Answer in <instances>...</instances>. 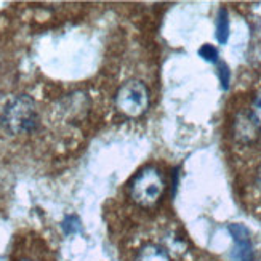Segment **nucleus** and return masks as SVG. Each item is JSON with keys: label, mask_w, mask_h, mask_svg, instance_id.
Returning a JSON list of instances; mask_svg holds the SVG:
<instances>
[{"label": "nucleus", "mask_w": 261, "mask_h": 261, "mask_svg": "<svg viewBox=\"0 0 261 261\" xmlns=\"http://www.w3.org/2000/svg\"><path fill=\"white\" fill-rule=\"evenodd\" d=\"M2 125L11 135H26L36 132L40 125V116L36 101L29 95L13 96L2 111Z\"/></svg>", "instance_id": "nucleus-1"}, {"label": "nucleus", "mask_w": 261, "mask_h": 261, "mask_svg": "<svg viewBox=\"0 0 261 261\" xmlns=\"http://www.w3.org/2000/svg\"><path fill=\"white\" fill-rule=\"evenodd\" d=\"M167 183L162 170L155 165H146L128 183V196L133 203L143 208H151L161 202Z\"/></svg>", "instance_id": "nucleus-2"}, {"label": "nucleus", "mask_w": 261, "mask_h": 261, "mask_svg": "<svg viewBox=\"0 0 261 261\" xmlns=\"http://www.w3.org/2000/svg\"><path fill=\"white\" fill-rule=\"evenodd\" d=\"M149 88L143 81L132 79L122 84L116 93V108L122 116L136 119L143 116L149 108Z\"/></svg>", "instance_id": "nucleus-3"}, {"label": "nucleus", "mask_w": 261, "mask_h": 261, "mask_svg": "<svg viewBox=\"0 0 261 261\" xmlns=\"http://www.w3.org/2000/svg\"><path fill=\"white\" fill-rule=\"evenodd\" d=\"M229 234L234 241L232 259L234 261H253V244L252 234L244 224H229Z\"/></svg>", "instance_id": "nucleus-4"}, {"label": "nucleus", "mask_w": 261, "mask_h": 261, "mask_svg": "<svg viewBox=\"0 0 261 261\" xmlns=\"http://www.w3.org/2000/svg\"><path fill=\"white\" fill-rule=\"evenodd\" d=\"M259 132H261V128L250 111L241 112V114L236 116L234 123H232V133H234V138L239 143H242V144L255 143L259 136Z\"/></svg>", "instance_id": "nucleus-5"}, {"label": "nucleus", "mask_w": 261, "mask_h": 261, "mask_svg": "<svg viewBox=\"0 0 261 261\" xmlns=\"http://www.w3.org/2000/svg\"><path fill=\"white\" fill-rule=\"evenodd\" d=\"M135 261H172V256L162 245L146 244L136 253Z\"/></svg>", "instance_id": "nucleus-6"}, {"label": "nucleus", "mask_w": 261, "mask_h": 261, "mask_svg": "<svg viewBox=\"0 0 261 261\" xmlns=\"http://www.w3.org/2000/svg\"><path fill=\"white\" fill-rule=\"evenodd\" d=\"M215 37L218 43L224 45L229 39V15L224 8H221L217 15V22H215Z\"/></svg>", "instance_id": "nucleus-7"}, {"label": "nucleus", "mask_w": 261, "mask_h": 261, "mask_svg": "<svg viewBox=\"0 0 261 261\" xmlns=\"http://www.w3.org/2000/svg\"><path fill=\"white\" fill-rule=\"evenodd\" d=\"M61 228L66 234H77L81 231V220H79L75 215H67V217L63 220L61 223Z\"/></svg>", "instance_id": "nucleus-8"}, {"label": "nucleus", "mask_w": 261, "mask_h": 261, "mask_svg": "<svg viewBox=\"0 0 261 261\" xmlns=\"http://www.w3.org/2000/svg\"><path fill=\"white\" fill-rule=\"evenodd\" d=\"M199 56L202 60H205L207 63H218V50L210 43L202 45L199 48Z\"/></svg>", "instance_id": "nucleus-9"}, {"label": "nucleus", "mask_w": 261, "mask_h": 261, "mask_svg": "<svg viewBox=\"0 0 261 261\" xmlns=\"http://www.w3.org/2000/svg\"><path fill=\"white\" fill-rule=\"evenodd\" d=\"M218 77H220V82L223 90H228L229 88V81H231V71L229 67L226 66L224 63L218 64Z\"/></svg>", "instance_id": "nucleus-10"}, {"label": "nucleus", "mask_w": 261, "mask_h": 261, "mask_svg": "<svg viewBox=\"0 0 261 261\" xmlns=\"http://www.w3.org/2000/svg\"><path fill=\"white\" fill-rule=\"evenodd\" d=\"M250 112H252V116L255 117L256 123H258V125H259V128H261V93H258V95L255 96V99H253V105H252V109H250Z\"/></svg>", "instance_id": "nucleus-11"}, {"label": "nucleus", "mask_w": 261, "mask_h": 261, "mask_svg": "<svg viewBox=\"0 0 261 261\" xmlns=\"http://www.w3.org/2000/svg\"><path fill=\"white\" fill-rule=\"evenodd\" d=\"M256 186H258V189H259V192H261V165H259L258 173H256Z\"/></svg>", "instance_id": "nucleus-12"}, {"label": "nucleus", "mask_w": 261, "mask_h": 261, "mask_svg": "<svg viewBox=\"0 0 261 261\" xmlns=\"http://www.w3.org/2000/svg\"><path fill=\"white\" fill-rule=\"evenodd\" d=\"M21 261H36V259H31V258H24V259H21Z\"/></svg>", "instance_id": "nucleus-13"}]
</instances>
